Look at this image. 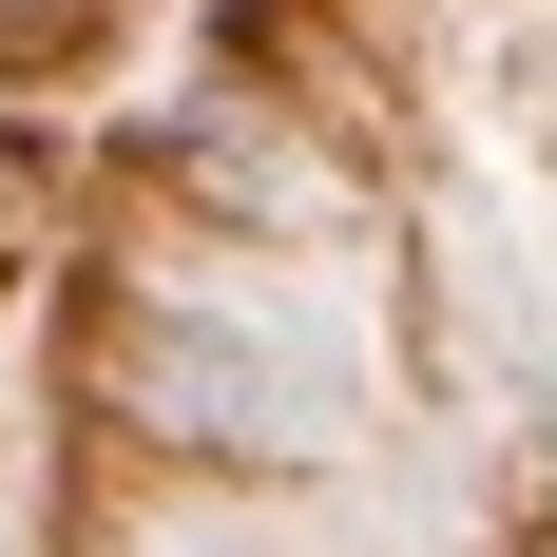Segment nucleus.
<instances>
[{"label":"nucleus","instance_id":"nucleus-1","mask_svg":"<svg viewBox=\"0 0 557 557\" xmlns=\"http://www.w3.org/2000/svg\"><path fill=\"white\" fill-rule=\"evenodd\" d=\"M115 404L193 461H327V366H288L250 346L231 308H154V327L115 346Z\"/></svg>","mask_w":557,"mask_h":557},{"label":"nucleus","instance_id":"nucleus-2","mask_svg":"<svg viewBox=\"0 0 557 557\" xmlns=\"http://www.w3.org/2000/svg\"><path fill=\"white\" fill-rule=\"evenodd\" d=\"M39 212H58V173H39V135H20V115H0V288L39 270Z\"/></svg>","mask_w":557,"mask_h":557}]
</instances>
